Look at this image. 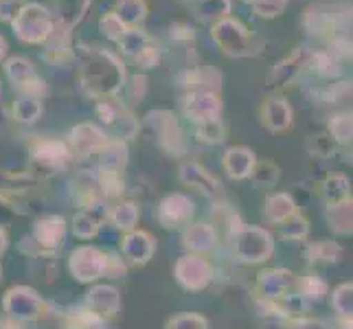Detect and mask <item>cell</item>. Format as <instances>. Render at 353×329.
<instances>
[{"label":"cell","instance_id":"36","mask_svg":"<svg viewBox=\"0 0 353 329\" xmlns=\"http://www.w3.org/2000/svg\"><path fill=\"white\" fill-rule=\"evenodd\" d=\"M99 29H101V33L105 35V38H108V40H112V42H119V40H121V35H123V33L128 31L125 24L114 16V11H110V14H105V16L99 20Z\"/></svg>","mask_w":353,"mask_h":329},{"label":"cell","instance_id":"34","mask_svg":"<svg viewBox=\"0 0 353 329\" xmlns=\"http://www.w3.org/2000/svg\"><path fill=\"white\" fill-rule=\"evenodd\" d=\"M330 222L334 224V228L338 230V233H349L351 230V202L349 200L332 206Z\"/></svg>","mask_w":353,"mask_h":329},{"label":"cell","instance_id":"27","mask_svg":"<svg viewBox=\"0 0 353 329\" xmlns=\"http://www.w3.org/2000/svg\"><path fill=\"white\" fill-rule=\"evenodd\" d=\"M198 16L204 22H220L230 14V0H198Z\"/></svg>","mask_w":353,"mask_h":329},{"label":"cell","instance_id":"25","mask_svg":"<svg viewBox=\"0 0 353 329\" xmlns=\"http://www.w3.org/2000/svg\"><path fill=\"white\" fill-rule=\"evenodd\" d=\"M292 283H294V279H292V275L285 270L265 272L259 279V288L263 290L265 297H285V292L292 288Z\"/></svg>","mask_w":353,"mask_h":329},{"label":"cell","instance_id":"42","mask_svg":"<svg viewBox=\"0 0 353 329\" xmlns=\"http://www.w3.org/2000/svg\"><path fill=\"white\" fill-rule=\"evenodd\" d=\"M125 88H128V99L132 103H141L145 92H148V79H145V75H134L130 83H125Z\"/></svg>","mask_w":353,"mask_h":329},{"label":"cell","instance_id":"47","mask_svg":"<svg viewBox=\"0 0 353 329\" xmlns=\"http://www.w3.org/2000/svg\"><path fill=\"white\" fill-rule=\"evenodd\" d=\"M325 290H327V286L323 281H319V279H312V277L301 283V292L310 299H321L325 295Z\"/></svg>","mask_w":353,"mask_h":329},{"label":"cell","instance_id":"13","mask_svg":"<svg viewBox=\"0 0 353 329\" xmlns=\"http://www.w3.org/2000/svg\"><path fill=\"white\" fill-rule=\"evenodd\" d=\"M44 57L53 64H64L70 59V29L64 27L62 22H55L48 38L44 40Z\"/></svg>","mask_w":353,"mask_h":329},{"label":"cell","instance_id":"16","mask_svg":"<svg viewBox=\"0 0 353 329\" xmlns=\"http://www.w3.org/2000/svg\"><path fill=\"white\" fill-rule=\"evenodd\" d=\"M191 213H193L191 200L185 198V196H180V193L165 198L163 204H161V211H158V215H161V222L165 226H174L178 222H187V219L191 217Z\"/></svg>","mask_w":353,"mask_h":329},{"label":"cell","instance_id":"46","mask_svg":"<svg viewBox=\"0 0 353 329\" xmlns=\"http://www.w3.org/2000/svg\"><path fill=\"white\" fill-rule=\"evenodd\" d=\"M24 7V0H0V20L11 22Z\"/></svg>","mask_w":353,"mask_h":329},{"label":"cell","instance_id":"8","mask_svg":"<svg viewBox=\"0 0 353 329\" xmlns=\"http://www.w3.org/2000/svg\"><path fill=\"white\" fill-rule=\"evenodd\" d=\"M105 255L97 248H79L70 259V270L79 281H92L101 272H105Z\"/></svg>","mask_w":353,"mask_h":329},{"label":"cell","instance_id":"51","mask_svg":"<svg viewBox=\"0 0 353 329\" xmlns=\"http://www.w3.org/2000/svg\"><path fill=\"white\" fill-rule=\"evenodd\" d=\"M314 152L319 156H330L334 152V143H332V137H325V134H316L314 137Z\"/></svg>","mask_w":353,"mask_h":329},{"label":"cell","instance_id":"7","mask_svg":"<svg viewBox=\"0 0 353 329\" xmlns=\"http://www.w3.org/2000/svg\"><path fill=\"white\" fill-rule=\"evenodd\" d=\"M185 112L187 117L193 121V123H204V121H213L220 119L222 112V101L217 92H209V90H196L189 92L185 99Z\"/></svg>","mask_w":353,"mask_h":329},{"label":"cell","instance_id":"45","mask_svg":"<svg viewBox=\"0 0 353 329\" xmlns=\"http://www.w3.org/2000/svg\"><path fill=\"white\" fill-rule=\"evenodd\" d=\"M134 59H137V64L141 68H154V66H158V62H161V53H158V48L154 44H150L143 53H139Z\"/></svg>","mask_w":353,"mask_h":329},{"label":"cell","instance_id":"31","mask_svg":"<svg viewBox=\"0 0 353 329\" xmlns=\"http://www.w3.org/2000/svg\"><path fill=\"white\" fill-rule=\"evenodd\" d=\"M312 70L319 77L332 79L340 72V66H338V59L330 51H319V53L312 55Z\"/></svg>","mask_w":353,"mask_h":329},{"label":"cell","instance_id":"9","mask_svg":"<svg viewBox=\"0 0 353 329\" xmlns=\"http://www.w3.org/2000/svg\"><path fill=\"white\" fill-rule=\"evenodd\" d=\"M237 250L246 261H263L272 252V239L261 228H246L239 235Z\"/></svg>","mask_w":353,"mask_h":329},{"label":"cell","instance_id":"50","mask_svg":"<svg viewBox=\"0 0 353 329\" xmlns=\"http://www.w3.org/2000/svg\"><path fill=\"white\" fill-rule=\"evenodd\" d=\"M307 233V226H305V219L294 217L292 215L290 224H283V235L285 237H303Z\"/></svg>","mask_w":353,"mask_h":329},{"label":"cell","instance_id":"2","mask_svg":"<svg viewBox=\"0 0 353 329\" xmlns=\"http://www.w3.org/2000/svg\"><path fill=\"white\" fill-rule=\"evenodd\" d=\"M53 16L44 5L40 3H29L24 5L18 16L11 20V27H14L16 38L24 44H44L48 38V33L53 29Z\"/></svg>","mask_w":353,"mask_h":329},{"label":"cell","instance_id":"11","mask_svg":"<svg viewBox=\"0 0 353 329\" xmlns=\"http://www.w3.org/2000/svg\"><path fill=\"white\" fill-rule=\"evenodd\" d=\"M176 275L189 290H200L211 281V268L200 257H182L176 266Z\"/></svg>","mask_w":353,"mask_h":329},{"label":"cell","instance_id":"15","mask_svg":"<svg viewBox=\"0 0 353 329\" xmlns=\"http://www.w3.org/2000/svg\"><path fill=\"white\" fill-rule=\"evenodd\" d=\"M35 165H42L46 169H59L70 156V148L64 141H42L35 145Z\"/></svg>","mask_w":353,"mask_h":329},{"label":"cell","instance_id":"12","mask_svg":"<svg viewBox=\"0 0 353 329\" xmlns=\"http://www.w3.org/2000/svg\"><path fill=\"white\" fill-rule=\"evenodd\" d=\"M5 308L16 319H33L42 310V299L29 288H16L7 295Z\"/></svg>","mask_w":353,"mask_h":329},{"label":"cell","instance_id":"6","mask_svg":"<svg viewBox=\"0 0 353 329\" xmlns=\"http://www.w3.org/2000/svg\"><path fill=\"white\" fill-rule=\"evenodd\" d=\"M351 18L340 20L338 14H334L332 7H310L305 11V29L316 35V38H325L327 42L340 38L338 31L345 27Z\"/></svg>","mask_w":353,"mask_h":329},{"label":"cell","instance_id":"29","mask_svg":"<svg viewBox=\"0 0 353 329\" xmlns=\"http://www.w3.org/2000/svg\"><path fill=\"white\" fill-rule=\"evenodd\" d=\"M42 114V103L40 99H33V97H20L14 103V119L20 123H33L38 121Z\"/></svg>","mask_w":353,"mask_h":329},{"label":"cell","instance_id":"19","mask_svg":"<svg viewBox=\"0 0 353 329\" xmlns=\"http://www.w3.org/2000/svg\"><path fill=\"white\" fill-rule=\"evenodd\" d=\"M88 308L94 314L114 316L119 312V292L114 288H108V286L94 288L88 297Z\"/></svg>","mask_w":353,"mask_h":329},{"label":"cell","instance_id":"49","mask_svg":"<svg viewBox=\"0 0 353 329\" xmlns=\"http://www.w3.org/2000/svg\"><path fill=\"white\" fill-rule=\"evenodd\" d=\"M172 329H206V321L200 316H178L172 323Z\"/></svg>","mask_w":353,"mask_h":329},{"label":"cell","instance_id":"32","mask_svg":"<svg viewBox=\"0 0 353 329\" xmlns=\"http://www.w3.org/2000/svg\"><path fill=\"white\" fill-rule=\"evenodd\" d=\"M246 3L252 7L254 16H259L263 20H272L276 16H281L288 7V0H246Z\"/></svg>","mask_w":353,"mask_h":329},{"label":"cell","instance_id":"38","mask_svg":"<svg viewBox=\"0 0 353 329\" xmlns=\"http://www.w3.org/2000/svg\"><path fill=\"white\" fill-rule=\"evenodd\" d=\"M198 139L204 143H220L224 139V126L220 119L198 123Z\"/></svg>","mask_w":353,"mask_h":329},{"label":"cell","instance_id":"52","mask_svg":"<svg viewBox=\"0 0 353 329\" xmlns=\"http://www.w3.org/2000/svg\"><path fill=\"white\" fill-rule=\"evenodd\" d=\"M172 38L174 40H193V29L187 24H174L172 27Z\"/></svg>","mask_w":353,"mask_h":329},{"label":"cell","instance_id":"40","mask_svg":"<svg viewBox=\"0 0 353 329\" xmlns=\"http://www.w3.org/2000/svg\"><path fill=\"white\" fill-rule=\"evenodd\" d=\"M139 219V211L134 204H121L114 211V224L121 228H132Z\"/></svg>","mask_w":353,"mask_h":329},{"label":"cell","instance_id":"1","mask_svg":"<svg viewBox=\"0 0 353 329\" xmlns=\"http://www.w3.org/2000/svg\"><path fill=\"white\" fill-rule=\"evenodd\" d=\"M81 55V81L83 88L94 97H110L125 86L123 62L108 51L79 46Z\"/></svg>","mask_w":353,"mask_h":329},{"label":"cell","instance_id":"44","mask_svg":"<svg viewBox=\"0 0 353 329\" xmlns=\"http://www.w3.org/2000/svg\"><path fill=\"white\" fill-rule=\"evenodd\" d=\"M312 252L321 261H336V257L340 255V248L336 246V243H332V241H321V243H316V246L312 248Z\"/></svg>","mask_w":353,"mask_h":329},{"label":"cell","instance_id":"41","mask_svg":"<svg viewBox=\"0 0 353 329\" xmlns=\"http://www.w3.org/2000/svg\"><path fill=\"white\" fill-rule=\"evenodd\" d=\"M296 64H299V53L290 55V57L285 59V62L276 64V68H274V72H272L274 81L283 83V81H288V79H292V77H294V72H296V68H299Z\"/></svg>","mask_w":353,"mask_h":329},{"label":"cell","instance_id":"43","mask_svg":"<svg viewBox=\"0 0 353 329\" xmlns=\"http://www.w3.org/2000/svg\"><path fill=\"white\" fill-rule=\"evenodd\" d=\"M334 308L340 312V314H351V283L347 286H340L334 295Z\"/></svg>","mask_w":353,"mask_h":329},{"label":"cell","instance_id":"28","mask_svg":"<svg viewBox=\"0 0 353 329\" xmlns=\"http://www.w3.org/2000/svg\"><path fill=\"white\" fill-rule=\"evenodd\" d=\"M265 215L274 219V222H283V219L294 215V202L285 193H279V196L268 198L265 202Z\"/></svg>","mask_w":353,"mask_h":329},{"label":"cell","instance_id":"39","mask_svg":"<svg viewBox=\"0 0 353 329\" xmlns=\"http://www.w3.org/2000/svg\"><path fill=\"white\" fill-rule=\"evenodd\" d=\"M97 228H99V224H97V217H92L88 211L79 213L75 217V222H72V230H75V235H79V237H92L97 233Z\"/></svg>","mask_w":353,"mask_h":329},{"label":"cell","instance_id":"20","mask_svg":"<svg viewBox=\"0 0 353 329\" xmlns=\"http://www.w3.org/2000/svg\"><path fill=\"white\" fill-rule=\"evenodd\" d=\"M114 16L123 22L128 29H134L148 18V3H145V0H117Z\"/></svg>","mask_w":353,"mask_h":329},{"label":"cell","instance_id":"17","mask_svg":"<svg viewBox=\"0 0 353 329\" xmlns=\"http://www.w3.org/2000/svg\"><path fill=\"white\" fill-rule=\"evenodd\" d=\"M261 114H263V123L272 132H281L292 123V108L281 97H274V99L265 101Z\"/></svg>","mask_w":353,"mask_h":329},{"label":"cell","instance_id":"23","mask_svg":"<svg viewBox=\"0 0 353 329\" xmlns=\"http://www.w3.org/2000/svg\"><path fill=\"white\" fill-rule=\"evenodd\" d=\"M123 252H125L128 259L145 263V261L152 257L154 243H152V239H150L148 233H132L123 241Z\"/></svg>","mask_w":353,"mask_h":329},{"label":"cell","instance_id":"48","mask_svg":"<svg viewBox=\"0 0 353 329\" xmlns=\"http://www.w3.org/2000/svg\"><path fill=\"white\" fill-rule=\"evenodd\" d=\"M97 112H99L101 121H105V123H114V121H119V106L114 101H99V106H97ZM123 114V112H121Z\"/></svg>","mask_w":353,"mask_h":329},{"label":"cell","instance_id":"21","mask_svg":"<svg viewBox=\"0 0 353 329\" xmlns=\"http://www.w3.org/2000/svg\"><path fill=\"white\" fill-rule=\"evenodd\" d=\"M66 233V226L59 217H44L35 226V239L46 248H57Z\"/></svg>","mask_w":353,"mask_h":329},{"label":"cell","instance_id":"18","mask_svg":"<svg viewBox=\"0 0 353 329\" xmlns=\"http://www.w3.org/2000/svg\"><path fill=\"white\" fill-rule=\"evenodd\" d=\"M254 154L248 148H230L224 156V167L230 178H246L254 167Z\"/></svg>","mask_w":353,"mask_h":329},{"label":"cell","instance_id":"14","mask_svg":"<svg viewBox=\"0 0 353 329\" xmlns=\"http://www.w3.org/2000/svg\"><path fill=\"white\" fill-rule=\"evenodd\" d=\"M180 178L182 182H187V185L191 187H196L200 189L202 193H206V196H211V198H220L222 196V187H220V182H217L202 165L198 163H187V165H182L180 169Z\"/></svg>","mask_w":353,"mask_h":329},{"label":"cell","instance_id":"54","mask_svg":"<svg viewBox=\"0 0 353 329\" xmlns=\"http://www.w3.org/2000/svg\"><path fill=\"white\" fill-rule=\"evenodd\" d=\"M5 53H7V42H5L3 35H0V59L5 57Z\"/></svg>","mask_w":353,"mask_h":329},{"label":"cell","instance_id":"5","mask_svg":"<svg viewBox=\"0 0 353 329\" xmlns=\"http://www.w3.org/2000/svg\"><path fill=\"white\" fill-rule=\"evenodd\" d=\"M7 77L14 81V86L22 92V97H33V99H40L46 92L44 81L38 77L33 64L24 57H11L5 64Z\"/></svg>","mask_w":353,"mask_h":329},{"label":"cell","instance_id":"3","mask_svg":"<svg viewBox=\"0 0 353 329\" xmlns=\"http://www.w3.org/2000/svg\"><path fill=\"white\" fill-rule=\"evenodd\" d=\"M211 38L228 57H248L252 53H257L254 35L239 20L230 16L213 24Z\"/></svg>","mask_w":353,"mask_h":329},{"label":"cell","instance_id":"22","mask_svg":"<svg viewBox=\"0 0 353 329\" xmlns=\"http://www.w3.org/2000/svg\"><path fill=\"white\" fill-rule=\"evenodd\" d=\"M90 7V0H57V22L72 29L83 20Z\"/></svg>","mask_w":353,"mask_h":329},{"label":"cell","instance_id":"35","mask_svg":"<svg viewBox=\"0 0 353 329\" xmlns=\"http://www.w3.org/2000/svg\"><path fill=\"white\" fill-rule=\"evenodd\" d=\"M250 176L254 178V182L261 187H272L274 182L279 180V167L272 165L270 161H263V163H254Z\"/></svg>","mask_w":353,"mask_h":329},{"label":"cell","instance_id":"30","mask_svg":"<svg viewBox=\"0 0 353 329\" xmlns=\"http://www.w3.org/2000/svg\"><path fill=\"white\" fill-rule=\"evenodd\" d=\"M185 241L189 248H196V250H204V248H211L213 241H215V233L209 224H196L191 226L187 233H185Z\"/></svg>","mask_w":353,"mask_h":329},{"label":"cell","instance_id":"10","mask_svg":"<svg viewBox=\"0 0 353 329\" xmlns=\"http://www.w3.org/2000/svg\"><path fill=\"white\" fill-rule=\"evenodd\" d=\"M105 134L92 123H81L70 132V150L79 156L99 154L105 148Z\"/></svg>","mask_w":353,"mask_h":329},{"label":"cell","instance_id":"55","mask_svg":"<svg viewBox=\"0 0 353 329\" xmlns=\"http://www.w3.org/2000/svg\"><path fill=\"white\" fill-rule=\"evenodd\" d=\"M5 246H7V241H5V235H3V230H0V252L5 250Z\"/></svg>","mask_w":353,"mask_h":329},{"label":"cell","instance_id":"33","mask_svg":"<svg viewBox=\"0 0 353 329\" xmlns=\"http://www.w3.org/2000/svg\"><path fill=\"white\" fill-rule=\"evenodd\" d=\"M325 198L332 206L349 200V182L343 176H332L325 182Z\"/></svg>","mask_w":353,"mask_h":329},{"label":"cell","instance_id":"26","mask_svg":"<svg viewBox=\"0 0 353 329\" xmlns=\"http://www.w3.org/2000/svg\"><path fill=\"white\" fill-rule=\"evenodd\" d=\"M117 44H119V48H121V51H123L125 55L137 57L139 53H143L145 48H148V46L152 44V38H150V35L145 33L143 29L134 27V29H128L123 35H121V40H119Z\"/></svg>","mask_w":353,"mask_h":329},{"label":"cell","instance_id":"4","mask_svg":"<svg viewBox=\"0 0 353 329\" xmlns=\"http://www.w3.org/2000/svg\"><path fill=\"white\" fill-rule=\"evenodd\" d=\"M145 123H148L158 137V143H161L163 150H167L174 156L185 154L187 145H185V139H182L178 121L172 112H167V110H154V112L145 117Z\"/></svg>","mask_w":353,"mask_h":329},{"label":"cell","instance_id":"37","mask_svg":"<svg viewBox=\"0 0 353 329\" xmlns=\"http://www.w3.org/2000/svg\"><path fill=\"white\" fill-rule=\"evenodd\" d=\"M330 130H332V139L338 143H349L351 141V114H336L330 121Z\"/></svg>","mask_w":353,"mask_h":329},{"label":"cell","instance_id":"24","mask_svg":"<svg viewBox=\"0 0 353 329\" xmlns=\"http://www.w3.org/2000/svg\"><path fill=\"white\" fill-rule=\"evenodd\" d=\"M99 154H101V169L103 172L121 174V169H123L128 163V150L121 141H108L105 148Z\"/></svg>","mask_w":353,"mask_h":329},{"label":"cell","instance_id":"53","mask_svg":"<svg viewBox=\"0 0 353 329\" xmlns=\"http://www.w3.org/2000/svg\"><path fill=\"white\" fill-rule=\"evenodd\" d=\"M11 217H14V209H11V204L0 196V224L9 222Z\"/></svg>","mask_w":353,"mask_h":329}]
</instances>
